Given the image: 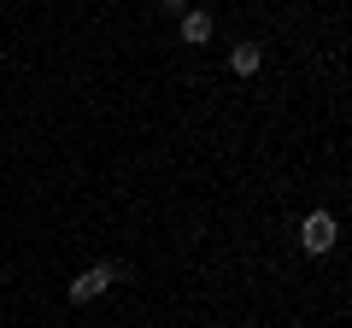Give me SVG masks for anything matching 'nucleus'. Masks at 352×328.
I'll use <instances>...</instances> for the list:
<instances>
[{
  "instance_id": "obj_5",
  "label": "nucleus",
  "mask_w": 352,
  "mask_h": 328,
  "mask_svg": "<svg viewBox=\"0 0 352 328\" xmlns=\"http://www.w3.org/2000/svg\"><path fill=\"white\" fill-rule=\"evenodd\" d=\"M159 12H170V18H182V12H194V0H159Z\"/></svg>"
},
{
  "instance_id": "obj_1",
  "label": "nucleus",
  "mask_w": 352,
  "mask_h": 328,
  "mask_svg": "<svg viewBox=\"0 0 352 328\" xmlns=\"http://www.w3.org/2000/svg\"><path fill=\"white\" fill-rule=\"evenodd\" d=\"M300 246H305L311 258L335 253V246H340V217H335V211H311V217L300 223Z\"/></svg>"
},
{
  "instance_id": "obj_2",
  "label": "nucleus",
  "mask_w": 352,
  "mask_h": 328,
  "mask_svg": "<svg viewBox=\"0 0 352 328\" xmlns=\"http://www.w3.org/2000/svg\"><path fill=\"white\" fill-rule=\"evenodd\" d=\"M118 276H124V270H118V264H88L82 276H76L71 288H65V299H71V305H88V299H100V293L112 288Z\"/></svg>"
},
{
  "instance_id": "obj_3",
  "label": "nucleus",
  "mask_w": 352,
  "mask_h": 328,
  "mask_svg": "<svg viewBox=\"0 0 352 328\" xmlns=\"http://www.w3.org/2000/svg\"><path fill=\"white\" fill-rule=\"evenodd\" d=\"M212 12H206V6H194V12H182V41H188V47H206V41H212Z\"/></svg>"
},
{
  "instance_id": "obj_4",
  "label": "nucleus",
  "mask_w": 352,
  "mask_h": 328,
  "mask_svg": "<svg viewBox=\"0 0 352 328\" xmlns=\"http://www.w3.org/2000/svg\"><path fill=\"white\" fill-rule=\"evenodd\" d=\"M258 65H264V47H258V41L229 47V71H235V76H258Z\"/></svg>"
}]
</instances>
